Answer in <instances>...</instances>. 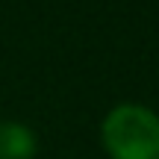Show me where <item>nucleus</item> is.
<instances>
[{"mask_svg": "<svg viewBox=\"0 0 159 159\" xmlns=\"http://www.w3.org/2000/svg\"><path fill=\"white\" fill-rule=\"evenodd\" d=\"M109 159H159V115L142 103H118L100 124Z\"/></svg>", "mask_w": 159, "mask_h": 159, "instance_id": "f257e3e1", "label": "nucleus"}, {"mask_svg": "<svg viewBox=\"0 0 159 159\" xmlns=\"http://www.w3.org/2000/svg\"><path fill=\"white\" fill-rule=\"evenodd\" d=\"M39 139L21 121H3L0 124V159H35Z\"/></svg>", "mask_w": 159, "mask_h": 159, "instance_id": "f03ea898", "label": "nucleus"}]
</instances>
